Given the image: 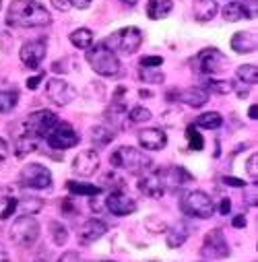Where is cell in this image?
I'll list each match as a JSON object with an SVG mask.
<instances>
[{"mask_svg": "<svg viewBox=\"0 0 258 262\" xmlns=\"http://www.w3.org/2000/svg\"><path fill=\"white\" fill-rule=\"evenodd\" d=\"M52 23L50 11L37 0H13L7 11V25L11 27H48Z\"/></svg>", "mask_w": 258, "mask_h": 262, "instance_id": "cell-1", "label": "cell"}, {"mask_svg": "<svg viewBox=\"0 0 258 262\" xmlns=\"http://www.w3.org/2000/svg\"><path fill=\"white\" fill-rule=\"evenodd\" d=\"M110 163L116 169H124L131 173H143L147 169H151L153 161L149 155H145L143 151L135 149V147H120L110 155Z\"/></svg>", "mask_w": 258, "mask_h": 262, "instance_id": "cell-2", "label": "cell"}, {"mask_svg": "<svg viewBox=\"0 0 258 262\" xmlns=\"http://www.w3.org/2000/svg\"><path fill=\"white\" fill-rule=\"evenodd\" d=\"M87 62L101 77H116L120 73V60H118L116 52H112L103 41H99L87 50Z\"/></svg>", "mask_w": 258, "mask_h": 262, "instance_id": "cell-3", "label": "cell"}, {"mask_svg": "<svg viewBox=\"0 0 258 262\" xmlns=\"http://www.w3.org/2000/svg\"><path fill=\"white\" fill-rule=\"evenodd\" d=\"M180 209L184 215L195 217V219H211L215 213V203L209 194H205L203 190H192L188 194L182 196L180 201Z\"/></svg>", "mask_w": 258, "mask_h": 262, "instance_id": "cell-4", "label": "cell"}, {"mask_svg": "<svg viewBox=\"0 0 258 262\" xmlns=\"http://www.w3.org/2000/svg\"><path fill=\"white\" fill-rule=\"evenodd\" d=\"M112 52H120L124 56H131L135 54L141 43H143V31L139 27H124L114 31L105 41H103Z\"/></svg>", "mask_w": 258, "mask_h": 262, "instance_id": "cell-5", "label": "cell"}, {"mask_svg": "<svg viewBox=\"0 0 258 262\" xmlns=\"http://www.w3.org/2000/svg\"><path fill=\"white\" fill-rule=\"evenodd\" d=\"M11 239L19 248H31L39 239V223L33 215H21L11 225Z\"/></svg>", "mask_w": 258, "mask_h": 262, "instance_id": "cell-6", "label": "cell"}, {"mask_svg": "<svg viewBox=\"0 0 258 262\" xmlns=\"http://www.w3.org/2000/svg\"><path fill=\"white\" fill-rule=\"evenodd\" d=\"M56 124H58V116L54 112L39 110V112H33V114L27 116V120L23 122V130L27 135H31L33 139L41 141L52 133Z\"/></svg>", "mask_w": 258, "mask_h": 262, "instance_id": "cell-7", "label": "cell"}, {"mask_svg": "<svg viewBox=\"0 0 258 262\" xmlns=\"http://www.w3.org/2000/svg\"><path fill=\"white\" fill-rule=\"evenodd\" d=\"M19 184L29 190H48L52 186V171L41 163H27L19 171Z\"/></svg>", "mask_w": 258, "mask_h": 262, "instance_id": "cell-8", "label": "cell"}, {"mask_svg": "<svg viewBox=\"0 0 258 262\" xmlns=\"http://www.w3.org/2000/svg\"><path fill=\"white\" fill-rule=\"evenodd\" d=\"M192 62L197 64V71L203 75H217L229 67V58L215 48H207V50L199 52V56Z\"/></svg>", "mask_w": 258, "mask_h": 262, "instance_id": "cell-9", "label": "cell"}, {"mask_svg": "<svg viewBox=\"0 0 258 262\" xmlns=\"http://www.w3.org/2000/svg\"><path fill=\"white\" fill-rule=\"evenodd\" d=\"M50 149H56V151H67V149H73L79 145V135L77 130L73 128V124L69 122H58L54 126V130L46 137Z\"/></svg>", "mask_w": 258, "mask_h": 262, "instance_id": "cell-10", "label": "cell"}, {"mask_svg": "<svg viewBox=\"0 0 258 262\" xmlns=\"http://www.w3.org/2000/svg\"><path fill=\"white\" fill-rule=\"evenodd\" d=\"M229 244H227V237L223 233V229L215 227L211 229L205 239H203V248H201V254L205 258H211V260H221V258H227L229 256Z\"/></svg>", "mask_w": 258, "mask_h": 262, "instance_id": "cell-11", "label": "cell"}, {"mask_svg": "<svg viewBox=\"0 0 258 262\" xmlns=\"http://www.w3.org/2000/svg\"><path fill=\"white\" fill-rule=\"evenodd\" d=\"M46 95L52 103L64 107V105H69L75 101L77 97V91L71 87V83L67 79H60V77H54L46 83Z\"/></svg>", "mask_w": 258, "mask_h": 262, "instance_id": "cell-12", "label": "cell"}, {"mask_svg": "<svg viewBox=\"0 0 258 262\" xmlns=\"http://www.w3.org/2000/svg\"><path fill=\"white\" fill-rule=\"evenodd\" d=\"M105 209L116 217H128L139 209V205L135 199H131V196L124 194L122 190H116L105 199Z\"/></svg>", "mask_w": 258, "mask_h": 262, "instance_id": "cell-13", "label": "cell"}, {"mask_svg": "<svg viewBox=\"0 0 258 262\" xmlns=\"http://www.w3.org/2000/svg\"><path fill=\"white\" fill-rule=\"evenodd\" d=\"M46 41L44 39H31V41H25L21 46V52H19V58L23 62V67L27 69H39V64L44 62L46 58Z\"/></svg>", "mask_w": 258, "mask_h": 262, "instance_id": "cell-14", "label": "cell"}, {"mask_svg": "<svg viewBox=\"0 0 258 262\" xmlns=\"http://www.w3.org/2000/svg\"><path fill=\"white\" fill-rule=\"evenodd\" d=\"M159 176H161L163 186H167V188H171V190L186 188L188 184L195 182V176H192L188 169H184L182 165H169L167 169L159 171Z\"/></svg>", "mask_w": 258, "mask_h": 262, "instance_id": "cell-15", "label": "cell"}, {"mask_svg": "<svg viewBox=\"0 0 258 262\" xmlns=\"http://www.w3.org/2000/svg\"><path fill=\"white\" fill-rule=\"evenodd\" d=\"M99 169V153L95 149H85L73 159V171L77 176L89 178Z\"/></svg>", "mask_w": 258, "mask_h": 262, "instance_id": "cell-16", "label": "cell"}, {"mask_svg": "<svg viewBox=\"0 0 258 262\" xmlns=\"http://www.w3.org/2000/svg\"><path fill=\"white\" fill-rule=\"evenodd\" d=\"M139 145L147 151H161L165 149L167 145V135L163 133L161 128H145V130H139Z\"/></svg>", "mask_w": 258, "mask_h": 262, "instance_id": "cell-17", "label": "cell"}, {"mask_svg": "<svg viewBox=\"0 0 258 262\" xmlns=\"http://www.w3.org/2000/svg\"><path fill=\"white\" fill-rule=\"evenodd\" d=\"M107 233V225L99 219H87L79 231V239L81 244H93L97 242L99 237H103Z\"/></svg>", "mask_w": 258, "mask_h": 262, "instance_id": "cell-18", "label": "cell"}, {"mask_svg": "<svg viewBox=\"0 0 258 262\" xmlns=\"http://www.w3.org/2000/svg\"><path fill=\"white\" fill-rule=\"evenodd\" d=\"M137 186H139V190L145 196H149V199H159V196L163 194V190H165L159 173H147V176H143Z\"/></svg>", "mask_w": 258, "mask_h": 262, "instance_id": "cell-19", "label": "cell"}, {"mask_svg": "<svg viewBox=\"0 0 258 262\" xmlns=\"http://www.w3.org/2000/svg\"><path fill=\"white\" fill-rule=\"evenodd\" d=\"M217 3L215 0H192V13H195L197 21L207 23L217 15Z\"/></svg>", "mask_w": 258, "mask_h": 262, "instance_id": "cell-20", "label": "cell"}, {"mask_svg": "<svg viewBox=\"0 0 258 262\" xmlns=\"http://www.w3.org/2000/svg\"><path fill=\"white\" fill-rule=\"evenodd\" d=\"M231 50L238 54H252L256 52V37L250 31H238L231 37Z\"/></svg>", "mask_w": 258, "mask_h": 262, "instance_id": "cell-21", "label": "cell"}, {"mask_svg": "<svg viewBox=\"0 0 258 262\" xmlns=\"http://www.w3.org/2000/svg\"><path fill=\"white\" fill-rule=\"evenodd\" d=\"M180 99H182L188 107H197V110H199V107L207 105V101H209V91H205L203 87H190V89L182 91Z\"/></svg>", "mask_w": 258, "mask_h": 262, "instance_id": "cell-22", "label": "cell"}, {"mask_svg": "<svg viewBox=\"0 0 258 262\" xmlns=\"http://www.w3.org/2000/svg\"><path fill=\"white\" fill-rule=\"evenodd\" d=\"M188 235H190V229H188V225L184 223V221H180V223H176L169 231H167V237H165V242H167V248H171V250H178V248H182L184 246V242L188 239Z\"/></svg>", "mask_w": 258, "mask_h": 262, "instance_id": "cell-23", "label": "cell"}, {"mask_svg": "<svg viewBox=\"0 0 258 262\" xmlns=\"http://www.w3.org/2000/svg\"><path fill=\"white\" fill-rule=\"evenodd\" d=\"M174 9V3L171 0H149L147 3V17L153 19V21H159V19H165Z\"/></svg>", "mask_w": 258, "mask_h": 262, "instance_id": "cell-24", "label": "cell"}, {"mask_svg": "<svg viewBox=\"0 0 258 262\" xmlns=\"http://www.w3.org/2000/svg\"><path fill=\"white\" fill-rule=\"evenodd\" d=\"M89 139L95 147H105L116 139V133L107 126H93L91 133H89Z\"/></svg>", "mask_w": 258, "mask_h": 262, "instance_id": "cell-25", "label": "cell"}, {"mask_svg": "<svg viewBox=\"0 0 258 262\" xmlns=\"http://www.w3.org/2000/svg\"><path fill=\"white\" fill-rule=\"evenodd\" d=\"M126 116H128L126 105H124L122 101H118V99L105 110V120H107L110 124H114V126H122L124 120H126Z\"/></svg>", "mask_w": 258, "mask_h": 262, "instance_id": "cell-26", "label": "cell"}, {"mask_svg": "<svg viewBox=\"0 0 258 262\" xmlns=\"http://www.w3.org/2000/svg\"><path fill=\"white\" fill-rule=\"evenodd\" d=\"M71 41L79 50H89L93 46V31L87 29V27H81V29H77V31L71 33Z\"/></svg>", "mask_w": 258, "mask_h": 262, "instance_id": "cell-27", "label": "cell"}, {"mask_svg": "<svg viewBox=\"0 0 258 262\" xmlns=\"http://www.w3.org/2000/svg\"><path fill=\"white\" fill-rule=\"evenodd\" d=\"M69 192L77 194V196H99L101 194V186L95 184H83V182H67Z\"/></svg>", "mask_w": 258, "mask_h": 262, "instance_id": "cell-28", "label": "cell"}, {"mask_svg": "<svg viewBox=\"0 0 258 262\" xmlns=\"http://www.w3.org/2000/svg\"><path fill=\"white\" fill-rule=\"evenodd\" d=\"M235 77H238V81L244 83L246 87L256 85V83H258V69H256V64H244V67L238 69Z\"/></svg>", "mask_w": 258, "mask_h": 262, "instance_id": "cell-29", "label": "cell"}, {"mask_svg": "<svg viewBox=\"0 0 258 262\" xmlns=\"http://www.w3.org/2000/svg\"><path fill=\"white\" fill-rule=\"evenodd\" d=\"M223 124V116L219 112H205L197 118V126L199 128H207V130H215Z\"/></svg>", "mask_w": 258, "mask_h": 262, "instance_id": "cell-30", "label": "cell"}, {"mask_svg": "<svg viewBox=\"0 0 258 262\" xmlns=\"http://www.w3.org/2000/svg\"><path fill=\"white\" fill-rule=\"evenodd\" d=\"M223 19L229 21V23H235V21L248 19V13H246L244 5H240V3H229L227 7H223Z\"/></svg>", "mask_w": 258, "mask_h": 262, "instance_id": "cell-31", "label": "cell"}, {"mask_svg": "<svg viewBox=\"0 0 258 262\" xmlns=\"http://www.w3.org/2000/svg\"><path fill=\"white\" fill-rule=\"evenodd\" d=\"M50 235H52V242L56 246H64L69 242V229L60 221H50Z\"/></svg>", "mask_w": 258, "mask_h": 262, "instance_id": "cell-32", "label": "cell"}, {"mask_svg": "<svg viewBox=\"0 0 258 262\" xmlns=\"http://www.w3.org/2000/svg\"><path fill=\"white\" fill-rule=\"evenodd\" d=\"M37 143H39L37 139H33L31 135H27L23 130V137H17V155L23 157L27 153H33L37 149Z\"/></svg>", "mask_w": 258, "mask_h": 262, "instance_id": "cell-33", "label": "cell"}, {"mask_svg": "<svg viewBox=\"0 0 258 262\" xmlns=\"http://www.w3.org/2000/svg\"><path fill=\"white\" fill-rule=\"evenodd\" d=\"M203 89L209 91V93H219V95H227L233 87L229 81H219V79H205L203 83Z\"/></svg>", "mask_w": 258, "mask_h": 262, "instance_id": "cell-34", "label": "cell"}, {"mask_svg": "<svg viewBox=\"0 0 258 262\" xmlns=\"http://www.w3.org/2000/svg\"><path fill=\"white\" fill-rule=\"evenodd\" d=\"M139 79L149 85H159L165 81V75L159 69H139Z\"/></svg>", "mask_w": 258, "mask_h": 262, "instance_id": "cell-35", "label": "cell"}, {"mask_svg": "<svg viewBox=\"0 0 258 262\" xmlns=\"http://www.w3.org/2000/svg\"><path fill=\"white\" fill-rule=\"evenodd\" d=\"M186 139H188V149H192V151H201L205 147V137L199 133L195 126L186 128Z\"/></svg>", "mask_w": 258, "mask_h": 262, "instance_id": "cell-36", "label": "cell"}, {"mask_svg": "<svg viewBox=\"0 0 258 262\" xmlns=\"http://www.w3.org/2000/svg\"><path fill=\"white\" fill-rule=\"evenodd\" d=\"M19 101V93L17 91H0V114L11 112Z\"/></svg>", "mask_w": 258, "mask_h": 262, "instance_id": "cell-37", "label": "cell"}, {"mask_svg": "<svg viewBox=\"0 0 258 262\" xmlns=\"http://www.w3.org/2000/svg\"><path fill=\"white\" fill-rule=\"evenodd\" d=\"M151 118H153L151 110H147V107H143V105H137V107H133L131 112H128V120L135 122V124H145V122H149Z\"/></svg>", "mask_w": 258, "mask_h": 262, "instance_id": "cell-38", "label": "cell"}, {"mask_svg": "<svg viewBox=\"0 0 258 262\" xmlns=\"http://www.w3.org/2000/svg\"><path fill=\"white\" fill-rule=\"evenodd\" d=\"M41 207H44L41 199H23V201H19L17 209H23V215H35Z\"/></svg>", "mask_w": 258, "mask_h": 262, "instance_id": "cell-39", "label": "cell"}, {"mask_svg": "<svg viewBox=\"0 0 258 262\" xmlns=\"http://www.w3.org/2000/svg\"><path fill=\"white\" fill-rule=\"evenodd\" d=\"M161 64H163L161 56H143L141 62H139V67L141 69H159Z\"/></svg>", "mask_w": 258, "mask_h": 262, "instance_id": "cell-40", "label": "cell"}, {"mask_svg": "<svg viewBox=\"0 0 258 262\" xmlns=\"http://www.w3.org/2000/svg\"><path fill=\"white\" fill-rule=\"evenodd\" d=\"M256 163H258V155L254 153V155L248 159V163H246V171H248L250 178H254V184H256V180H258V167H256Z\"/></svg>", "mask_w": 258, "mask_h": 262, "instance_id": "cell-41", "label": "cell"}, {"mask_svg": "<svg viewBox=\"0 0 258 262\" xmlns=\"http://www.w3.org/2000/svg\"><path fill=\"white\" fill-rule=\"evenodd\" d=\"M17 207H19V199H9V205H7V209L3 211V215H0V219H3V221L11 219L13 213L17 211Z\"/></svg>", "mask_w": 258, "mask_h": 262, "instance_id": "cell-42", "label": "cell"}, {"mask_svg": "<svg viewBox=\"0 0 258 262\" xmlns=\"http://www.w3.org/2000/svg\"><path fill=\"white\" fill-rule=\"evenodd\" d=\"M58 262H85V260L81 258L79 252H64V254L58 258Z\"/></svg>", "mask_w": 258, "mask_h": 262, "instance_id": "cell-43", "label": "cell"}, {"mask_svg": "<svg viewBox=\"0 0 258 262\" xmlns=\"http://www.w3.org/2000/svg\"><path fill=\"white\" fill-rule=\"evenodd\" d=\"M221 182H223V184H227V186H231V188H244V186H246V182H244V180L233 178V176H225V178H221Z\"/></svg>", "mask_w": 258, "mask_h": 262, "instance_id": "cell-44", "label": "cell"}, {"mask_svg": "<svg viewBox=\"0 0 258 262\" xmlns=\"http://www.w3.org/2000/svg\"><path fill=\"white\" fill-rule=\"evenodd\" d=\"M229 213H231V201L227 199V196H223L221 203H219V215L225 217V215H229Z\"/></svg>", "mask_w": 258, "mask_h": 262, "instance_id": "cell-45", "label": "cell"}, {"mask_svg": "<svg viewBox=\"0 0 258 262\" xmlns=\"http://www.w3.org/2000/svg\"><path fill=\"white\" fill-rule=\"evenodd\" d=\"M7 159H9V145L5 139H0V167L7 163Z\"/></svg>", "mask_w": 258, "mask_h": 262, "instance_id": "cell-46", "label": "cell"}, {"mask_svg": "<svg viewBox=\"0 0 258 262\" xmlns=\"http://www.w3.org/2000/svg\"><path fill=\"white\" fill-rule=\"evenodd\" d=\"M91 3H93V0H69V5H71V7H75V9H79V11L89 9V7H91Z\"/></svg>", "mask_w": 258, "mask_h": 262, "instance_id": "cell-47", "label": "cell"}, {"mask_svg": "<svg viewBox=\"0 0 258 262\" xmlns=\"http://www.w3.org/2000/svg\"><path fill=\"white\" fill-rule=\"evenodd\" d=\"M246 13H248V19H256V0H248L244 5Z\"/></svg>", "mask_w": 258, "mask_h": 262, "instance_id": "cell-48", "label": "cell"}, {"mask_svg": "<svg viewBox=\"0 0 258 262\" xmlns=\"http://www.w3.org/2000/svg\"><path fill=\"white\" fill-rule=\"evenodd\" d=\"M39 83H41V73H39V75H35V77H31V79H27V89L35 91V89L39 87Z\"/></svg>", "mask_w": 258, "mask_h": 262, "instance_id": "cell-49", "label": "cell"}, {"mask_svg": "<svg viewBox=\"0 0 258 262\" xmlns=\"http://www.w3.org/2000/svg\"><path fill=\"white\" fill-rule=\"evenodd\" d=\"M52 5H54L58 11H69V9H71L69 0H52Z\"/></svg>", "mask_w": 258, "mask_h": 262, "instance_id": "cell-50", "label": "cell"}, {"mask_svg": "<svg viewBox=\"0 0 258 262\" xmlns=\"http://www.w3.org/2000/svg\"><path fill=\"white\" fill-rule=\"evenodd\" d=\"M231 225H233L235 229H244V227H246V217H244V215H238V217H233Z\"/></svg>", "mask_w": 258, "mask_h": 262, "instance_id": "cell-51", "label": "cell"}, {"mask_svg": "<svg viewBox=\"0 0 258 262\" xmlns=\"http://www.w3.org/2000/svg\"><path fill=\"white\" fill-rule=\"evenodd\" d=\"M0 262H11V256H9V250L5 248V244L0 242Z\"/></svg>", "mask_w": 258, "mask_h": 262, "instance_id": "cell-52", "label": "cell"}, {"mask_svg": "<svg viewBox=\"0 0 258 262\" xmlns=\"http://www.w3.org/2000/svg\"><path fill=\"white\" fill-rule=\"evenodd\" d=\"M248 118H250V120H256V118H258V105H256V103L250 105V110H248Z\"/></svg>", "mask_w": 258, "mask_h": 262, "instance_id": "cell-53", "label": "cell"}, {"mask_svg": "<svg viewBox=\"0 0 258 262\" xmlns=\"http://www.w3.org/2000/svg\"><path fill=\"white\" fill-rule=\"evenodd\" d=\"M118 3H122V5H126V7H137L139 0H118Z\"/></svg>", "mask_w": 258, "mask_h": 262, "instance_id": "cell-54", "label": "cell"}, {"mask_svg": "<svg viewBox=\"0 0 258 262\" xmlns=\"http://www.w3.org/2000/svg\"><path fill=\"white\" fill-rule=\"evenodd\" d=\"M246 199H248V205H250V207H256V194H254V196H252V194H248Z\"/></svg>", "mask_w": 258, "mask_h": 262, "instance_id": "cell-55", "label": "cell"}, {"mask_svg": "<svg viewBox=\"0 0 258 262\" xmlns=\"http://www.w3.org/2000/svg\"><path fill=\"white\" fill-rule=\"evenodd\" d=\"M101 262H116V260H101Z\"/></svg>", "mask_w": 258, "mask_h": 262, "instance_id": "cell-56", "label": "cell"}, {"mask_svg": "<svg viewBox=\"0 0 258 262\" xmlns=\"http://www.w3.org/2000/svg\"><path fill=\"white\" fill-rule=\"evenodd\" d=\"M35 262H46V260H35Z\"/></svg>", "mask_w": 258, "mask_h": 262, "instance_id": "cell-57", "label": "cell"}, {"mask_svg": "<svg viewBox=\"0 0 258 262\" xmlns=\"http://www.w3.org/2000/svg\"><path fill=\"white\" fill-rule=\"evenodd\" d=\"M0 5H3V3H0Z\"/></svg>", "mask_w": 258, "mask_h": 262, "instance_id": "cell-58", "label": "cell"}]
</instances>
